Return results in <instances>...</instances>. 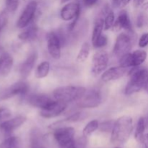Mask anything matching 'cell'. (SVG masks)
I'll list each match as a JSON object with an SVG mask.
<instances>
[{"instance_id":"1","label":"cell","mask_w":148,"mask_h":148,"mask_svg":"<svg viewBox=\"0 0 148 148\" xmlns=\"http://www.w3.org/2000/svg\"><path fill=\"white\" fill-rule=\"evenodd\" d=\"M133 130V119L130 116H123L114 122L111 140L114 144H123L128 141Z\"/></svg>"},{"instance_id":"2","label":"cell","mask_w":148,"mask_h":148,"mask_svg":"<svg viewBox=\"0 0 148 148\" xmlns=\"http://www.w3.org/2000/svg\"><path fill=\"white\" fill-rule=\"evenodd\" d=\"M148 84V70L146 69H134L130 74V79L126 85L124 93L132 95L145 88Z\"/></svg>"},{"instance_id":"3","label":"cell","mask_w":148,"mask_h":148,"mask_svg":"<svg viewBox=\"0 0 148 148\" xmlns=\"http://www.w3.org/2000/svg\"><path fill=\"white\" fill-rule=\"evenodd\" d=\"M85 91L86 89L83 87L66 85L56 88L53 92V96L56 101L68 103L79 99Z\"/></svg>"},{"instance_id":"4","label":"cell","mask_w":148,"mask_h":148,"mask_svg":"<svg viewBox=\"0 0 148 148\" xmlns=\"http://www.w3.org/2000/svg\"><path fill=\"white\" fill-rule=\"evenodd\" d=\"M101 101H102V97L99 90H86L83 95L76 102L79 108H93L98 107L101 103Z\"/></svg>"},{"instance_id":"5","label":"cell","mask_w":148,"mask_h":148,"mask_svg":"<svg viewBox=\"0 0 148 148\" xmlns=\"http://www.w3.org/2000/svg\"><path fill=\"white\" fill-rule=\"evenodd\" d=\"M147 59V53L143 50H136L120 58V66L124 67H137Z\"/></svg>"},{"instance_id":"6","label":"cell","mask_w":148,"mask_h":148,"mask_svg":"<svg viewBox=\"0 0 148 148\" xmlns=\"http://www.w3.org/2000/svg\"><path fill=\"white\" fill-rule=\"evenodd\" d=\"M132 47V38L127 33H121L118 36L114 44L113 52L116 57L121 58L130 53Z\"/></svg>"},{"instance_id":"7","label":"cell","mask_w":148,"mask_h":148,"mask_svg":"<svg viewBox=\"0 0 148 148\" xmlns=\"http://www.w3.org/2000/svg\"><path fill=\"white\" fill-rule=\"evenodd\" d=\"M29 90V85L25 81H19L0 92V100H6L15 95H25Z\"/></svg>"},{"instance_id":"8","label":"cell","mask_w":148,"mask_h":148,"mask_svg":"<svg viewBox=\"0 0 148 148\" xmlns=\"http://www.w3.org/2000/svg\"><path fill=\"white\" fill-rule=\"evenodd\" d=\"M75 130L73 127H63L55 130L53 137L61 147H66L74 141Z\"/></svg>"},{"instance_id":"9","label":"cell","mask_w":148,"mask_h":148,"mask_svg":"<svg viewBox=\"0 0 148 148\" xmlns=\"http://www.w3.org/2000/svg\"><path fill=\"white\" fill-rule=\"evenodd\" d=\"M38 8V2L32 0L25 7L24 10L17 21V27L18 28H25L33 20Z\"/></svg>"},{"instance_id":"10","label":"cell","mask_w":148,"mask_h":148,"mask_svg":"<svg viewBox=\"0 0 148 148\" xmlns=\"http://www.w3.org/2000/svg\"><path fill=\"white\" fill-rule=\"evenodd\" d=\"M47 41V49L49 54L53 59H59L61 58L62 52V40L58 33L55 32H50L46 36Z\"/></svg>"},{"instance_id":"11","label":"cell","mask_w":148,"mask_h":148,"mask_svg":"<svg viewBox=\"0 0 148 148\" xmlns=\"http://www.w3.org/2000/svg\"><path fill=\"white\" fill-rule=\"evenodd\" d=\"M109 56L106 51H98L93 54L92 59V72L99 75L106 70L108 66Z\"/></svg>"},{"instance_id":"12","label":"cell","mask_w":148,"mask_h":148,"mask_svg":"<svg viewBox=\"0 0 148 148\" xmlns=\"http://www.w3.org/2000/svg\"><path fill=\"white\" fill-rule=\"evenodd\" d=\"M56 101L54 98H50L44 94H33L27 98V102L30 105L40 110L47 109Z\"/></svg>"},{"instance_id":"13","label":"cell","mask_w":148,"mask_h":148,"mask_svg":"<svg viewBox=\"0 0 148 148\" xmlns=\"http://www.w3.org/2000/svg\"><path fill=\"white\" fill-rule=\"evenodd\" d=\"M80 5L77 2H69L65 4L60 12L61 18L64 21H70L79 17Z\"/></svg>"},{"instance_id":"14","label":"cell","mask_w":148,"mask_h":148,"mask_svg":"<svg viewBox=\"0 0 148 148\" xmlns=\"http://www.w3.org/2000/svg\"><path fill=\"white\" fill-rule=\"evenodd\" d=\"M67 106V103L56 101L51 106L47 109L40 110V116L45 119H51L58 116L65 111Z\"/></svg>"},{"instance_id":"15","label":"cell","mask_w":148,"mask_h":148,"mask_svg":"<svg viewBox=\"0 0 148 148\" xmlns=\"http://www.w3.org/2000/svg\"><path fill=\"white\" fill-rule=\"evenodd\" d=\"M127 68L124 66H114L106 70L101 75V79L103 82H108L111 81L117 80L126 75Z\"/></svg>"},{"instance_id":"16","label":"cell","mask_w":148,"mask_h":148,"mask_svg":"<svg viewBox=\"0 0 148 148\" xmlns=\"http://www.w3.org/2000/svg\"><path fill=\"white\" fill-rule=\"evenodd\" d=\"M38 59V53L36 51H32L27 59L21 64L20 68V74L23 79H26L33 71L36 61Z\"/></svg>"},{"instance_id":"17","label":"cell","mask_w":148,"mask_h":148,"mask_svg":"<svg viewBox=\"0 0 148 148\" xmlns=\"http://www.w3.org/2000/svg\"><path fill=\"white\" fill-rule=\"evenodd\" d=\"M27 119L24 116H17L14 118L7 119L1 122L0 128L6 133H11L17 128L21 127L25 122Z\"/></svg>"},{"instance_id":"18","label":"cell","mask_w":148,"mask_h":148,"mask_svg":"<svg viewBox=\"0 0 148 148\" xmlns=\"http://www.w3.org/2000/svg\"><path fill=\"white\" fill-rule=\"evenodd\" d=\"M114 30H119L121 29H124L128 31L132 30L131 20H130V15L127 10H121L119 12L116 21L114 23Z\"/></svg>"},{"instance_id":"19","label":"cell","mask_w":148,"mask_h":148,"mask_svg":"<svg viewBox=\"0 0 148 148\" xmlns=\"http://www.w3.org/2000/svg\"><path fill=\"white\" fill-rule=\"evenodd\" d=\"M12 66V57L7 53H3L0 56V76H7L11 72Z\"/></svg>"},{"instance_id":"20","label":"cell","mask_w":148,"mask_h":148,"mask_svg":"<svg viewBox=\"0 0 148 148\" xmlns=\"http://www.w3.org/2000/svg\"><path fill=\"white\" fill-rule=\"evenodd\" d=\"M38 27L36 25H31L22 32L18 38L23 41H32L37 37Z\"/></svg>"},{"instance_id":"21","label":"cell","mask_w":148,"mask_h":148,"mask_svg":"<svg viewBox=\"0 0 148 148\" xmlns=\"http://www.w3.org/2000/svg\"><path fill=\"white\" fill-rule=\"evenodd\" d=\"M30 147L31 148H46L43 143V137L40 132L33 130L30 134Z\"/></svg>"},{"instance_id":"22","label":"cell","mask_w":148,"mask_h":148,"mask_svg":"<svg viewBox=\"0 0 148 148\" xmlns=\"http://www.w3.org/2000/svg\"><path fill=\"white\" fill-rule=\"evenodd\" d=\"M49 71H50V64H49V62H47V61L42 62L36 68V73H35L36 77L38 78V79H42V78L46 77L49 75Z\"/></svg>"},{"instance_id":"23","label":"cell","mask_w":148,"mask_h":148,"mask_svg":"<svg viewBox=\"0 0 148 148\" xmlns=\"http://www.w3.org/2000/svg\"><path fill=\"white\" fill-rule=\"evenodd\" d=\"M104 29V20L103 18H98L95 22L94 26L93 31L92 34V44L93 45L95 43L98 38L102 35V32Z\"/></svg>"},{"instance_id":"24","label":"cell","mask_w":148,"mask_h":148,"mask_svg":"<svg viewBox=\"0 0 148 148\" xmlns=\"http://www.w3.org/2000/svg\"><path fill=\"white\" fill-rule=\"evenodd\" d=\"M20 141L17 137H10L0 144V148H20Z\"/></svg>"},{"instance_id":"25","label":"cell","mask_w":148,"mask_h":148,"mask_svg":"<svg viewBox=\"0 0 148 148\" xmlns=\"http://www.w3.org/2000/svg\"><path fill=\"white\" fill-rule=\"evenodd\" d=\"M99 128V122L97 120H92L89 123L87 124V125L84 127L82 134L85 137H88L90 136L94 132L96 131Z\"/></svg>"},{"instance_id":"26","label":"cell","mask_w":148,"mask_h":148,"mask_svg":"<svg viewBox=\"0 0 148 148\" xmlns=\"http://www.w3.org/2000/svg\"><path fill=\"white\" fill-rule=\"evenodd\" d=\"M90 54V45L88 43H84L81 46L77 56V62H84L88 58Z\"/></svg>"},{"instance_id":"27","label":"cell","mask_w":148,"mask_h":148,"mask_svg":"<svg viewBox=\"0 0 148 148\" xmlns=\"http://www.w3.org/2000/svg\"><path fill=\"white\" fill-rule=\"evenodd\" d=\"M145 127H146L145 120V119L143 118V117H140V118L139 119L138 121H137V128H136L135 134H134L135 139L138 142L140 141L142 137H143V135H144Z\"/></svg>"},{"instance_id":"28","label":"cell","mask_w":148,"mask_h":148,"mask_svg":"<svg viewBox=\"0 0 148 148\" xmlns=\"http://www.w3.org/2000/svg\"><path fill=\"white\" fill-rule=\"evenodd\" d=\"M115 23V16L113 11H108L104 19V30H107L114 27Z\"/></svg>"},{"instance_id":"29","label":"cell","mask_w":148,"mask_h":148,"mask_svg":"<svg viewBox=\"0 0 148 148\" xmlns=\"http://www.w3.org/2000/svg\"><path fill=\"white\" fill-rule=\"evenodd\" d=\"M85 118V114L83 112H77L75 114H72L68 118L64 120L66 122H77L81 121Z\"/></svg>"},{"instance_id":"30","label":"cell","mask_w":148,"mask_h":148,"mask_svg":"<svg viewBox=\"0 0 148 148\" xmlns=\"http://www.w3.org/2000/svg\"><path fill=\"white\" fill-rule=\"evenodd\" d=\"M21 0H6V7L8 12H13L18 8Z\"/></svg>"},{"instance_id":"31","label":"cell","mask_w":148,"mask_h":148,"mask_svg":"<svg viewBox=\"0 0 148 148\" xmlns=\"http://www.w3.org/2000/svg\"><path fill=\"white\" fill-rule=\"evenodd\" d=\"M85 138H86V137H84V138L80 139L78 141L74 140L70 145L66 146V147H62V148H85V143H86Z\"/></svg>"},{"instance_id":"32","label":"cell","mask_w":148,"mask_h":148,"mask_svg":"<svg viewBox=\"0 0 148 148\" xmlns=\"http://www.w3.org/2000/svg\"><path fill=\"white\" fill-rule=\"evenodd\" d=\"M12 112L7 108H0V121H4L11 117Z\"/></svg>"},{"instance_id":"33","label":"cell","mask_w":148,"mask_h":148,"mask_svg":"<svg viewBox=\"0 0 148 148\" xmlns=\"http://www.w3.org/2000/svg\"><path fill=\"white\" fill-rule=\"evenodd\" d=\"M107 43H108V38H107V37L106 36L101 35L92 46L95 48H102L103 46H106Z\"/></svg>"},{"instance_id":"34","label":"cell","mask_w":148,"mask_h":148,"mask_svg":"<svg viewBox=\"0 0 148 148\" xmlns=\"http://www.w3.org/2000/svg\"><path fill=\"white\" fill-rule=\"evenodd\" d=\"M114 122L113 121H105L104 123H102L101 124V126L99 125L100 129L102 132H110L112 131L113 127H114Z\"/></svg>"},{"instance_id":"35","label":"cell","mask_w":148,"mask_h":148,"mask_svg":"<svg viewBox=\"0 0 148 148\" xmlns=\"http://www.w3.org/2000/svg\"><path fill=\"white\" fill-rule=\"evenodd\" d=\"M8 22V15L7 11H3L0 14V32L6 26Z\"/></svg>"},{"instance_id":"36","label":"cell","mask_w":148,"mask_h":148,"mask_svg":"<svg viewBox=\"0 0 148 148\" xmlns=\"http://www.w3.org/2000/svg\"><path fill=\"white\" fill-rule=\"evenodd\" d=\"M148 45V33H144L139 40V46L141 48L146 47Z\"/></svg>"},{"instance_id":"37","label":"cell","mask_w":148,"mask_h":148,"mask_svg":"<svg viewBox=\"0 0 148 148\" xmlns=\"http://www.w3.org/2000/svg\"><path fill=\"white\" fill-rule=\"evenodd\" d=\"M141 148H148V134H144L140 141Z\"/></svg>"},{"instance_id":"38","label":"cell","mask_w":148,"mask_h":148,"mask_svg":"<svg viewBox=\"0 0 148 148\" xmlns=\"http://www.w3.org/2000/svg\"><path fill=\"white\" fill-rule=\"evenodd\" d=\"M98 1V0H83V4L85 7H91L95 5Z\"/></svg>"},{"instance_id":"39","label":"cell","mask_w":148,"mask_h":148,"mask_svg":"<svg viewBox=\"0 0 148 148\" xmlns=\"http://www.w3.org/2000/svg\"><path fill=\"white\" fill-rule=\"evenodd\" d=\"M131 1V0H120V1L118 4V7H120V8H123V7H126L129 3Z\"/></svg>"},{"instance_id":"40","label":"cell","mask_w":148,"mask_h":148,"mask_svg":"<svg viewBox=\"0 0 148 148\" xmlns=\"http://www.w3.org/2000/svg\"><path fill=\"white\" fill-rule=\"evenodd\" d=\"M144 1L145 0H133V4H134V7H138L141 6L144 3Z\"/></svg>"},{"instance_id":"41","label":"cell","mask_w":148,"mask_h":148,"mask_svg":"<svg viewBox=\"0 0 148 148\" xmlns=\"http://www.w3.org/2000/svg\"><path fill=\"white\" fill-rule=\"evenodd\" d=\"M113 1V2H114V4H115V5H118V4H119V2L120 1V0H112Z\"/></svg>"},{"instance_id":"42","label":"cell","mask_w":148,"mask_h":148,"mask_svg":"<svg viewBox=\"0 0 148 148\" xmlns=\"http://www.w3.org/2000/svg\"><path fill=\"white\" fill-rule=\"evenodd\" d=\"M69 1H71V0H61V4H64V3L68 2Z\"/></svg>"},{"instance_id":"43","label":"cell","mask_w":148,"mask_h":148,"mask_svg":"<svg viewBox=\"0 0 148 148\" xmlns=\"http://www.w3.org/2000/svg\"><path fill=\"white\" fill-rule=\"evenodd\" d=\"M145 89H146V91H147V93H148V84H147V86H146Z\"/></svg>"},{"instance_id":"44","label":"cell","mask_w":148,"mask_h":148,"mask_svg":"<svg viewBox=\"0 0 148 148\" xmlns=\"http://www.w3.org/2000/svg\"><path fill=\"white\" fill-rule=\"evenodd\" d=\"M114 148H121V147H114Z\"/></svg>"}]
</instances>
